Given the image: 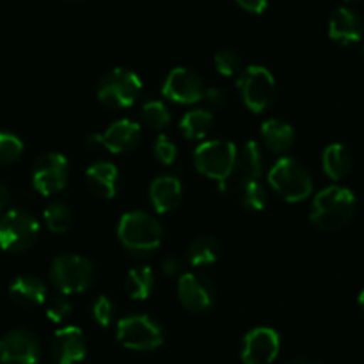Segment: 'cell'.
I'll return each mask as SVG.
<instances>
[{
  "mask_svg": "<svg viewBox=\"0 0 364 364\" xmlns=\"http://www.w3.org/2000/svg\"><path fill=\"white\" fill-rule=\"evenodd\" d=\"M124 288L134 301H146L155 290V272L148 265L135 267L128 272Z\"/></svg>",
  "mask_w": 364,
  "mask_h": 364,
  "instance_id": "obj_24",
  "label": "cell"
},
{
  "mask_svg": "<svg viewBox=\"0 0 364 364\" xmlns=\"http://www.w3.org/2000/svg\"><path fill=\"white\" fill-rule=\"evenodd\" d=\"M91 139L95 144L103 146L107 151L121 155L137 148L141 141V127L135 121L119 119L110 124L103 134L92 135Z\"/></svg>",
  "mask_w": 364,
  "mask_h": 364,
  "instance_id": "obj_15",
  "label": "cell"
},
{
  "mask_svg": "<svg viewBox=\"0 0 364 364\" xmlns=\"http://www.w3.org/2000/svg\"><path fill=\"white\" fill-rule=\"evenodd\" d=\"M87 343L78 327L68 326L57 331L52 338V358L55 364H78L85 359Z\"/></svg>",
  "mask_w": 364,
  "mask_h": 364,
  "instance_id": "obj_16",
  "label": "cell"
},
{
  "mask_svg": "<svg viewBox=\"0 0 364 364\" xmlns=\"http://www.w3.org/2000/svg\"><path fill=\"white\" fill-rule=\"evenodd\" d=\"M238 199L244 208L251 212H262L267 206V188L259 183V180H242Z\"/></svg>",
  "mask_w": 364,
  "mask_h": 364,
  "instance_id": "obj_27",
  "label": "cell"
},
{
  "mask_svg": "<svg viewBox=\"0 0 364 364\" xmlns=\"http://www.w3.org/2000/svg\"><path fill=\"white\" fill-rule=\"evenodd\" d=\"M45 223L52 233H66L73 224L71 210L64 203H52L45 210Z\"/></svg>",
  "mask_w": 364,
  "mask_h": 364,
  "instance_id": "obj_28",
  "label": "cell"
},
{
  "mask_svg": "<svg viewBox=\"0 0 364 364\" xmlns=\"http://www.w3.org/2000/svg\"><path fill=\"white\" fill-rule=\"evenodd\" d=\"M183 199V187L176 176L164 174L153 180L149 187V201L159 213L174 212Z\"/></svg>",
  "mask_w": 364,
  "mask_h": 364,
  "instance_id": "obj_18",
  "label": "cell"
},
{
  "mask_svg": "<svg viewBox=\"0 0 364 364\" xmlns=\"http://www.w3.org/2000/svg\"><path fill=\"white\" fill-rule=\"evenodd\" d=\"M95 279V267L78 255H63L50 267V281L59 294L75 295L87 290Z\"/></svg>",
  "mask_w": 364,
  "mask_h": 364,
  "instance_id": "obj_5",
  "label": "cell"
},
{
  "mask_svg": "<svg viewBox=\"0 0 364 364\" xmlns=\"http://www.w3.org/2000/svg\"><path fill=\"white\" fill-rule=\"evenodd\" d=\"M323 173L334 181H340L350 173L352 156L343 144H329L322 155Z\"/></svg>",
  "mask_w": 364,
  "mask_h": 364,
  "instance_id": "obj_22",
  "label": "cell"
},
{
  "mask_svg": "<svg viewBox=\"0 0 364 364\" xmlns=\"http://www.w3.org/2000/svg\"><path fill=\"white\" fill-rule=\"evenodd\" d=\"M141 116L142 121L148 124L151 130H164V128L169 127L171 123V114L167 110V107L164 105L162 102H156V100H149L142 105L141 110Z\"/></svg>",
  "mask_w": 364,
  "mask_h": 364,
  "instance_id": "obj_29",
  "label": "cell"
},
{
  "mask_svg": "<svg viewBox=\"0 0 364 364\" xmlns=\"http://www.w3.org/2000/svg\"><path fill=\"white\" fill-rule=\"evenodd\" d=\"M117 238L128 252L144 258L159 251L164 240V230L155 217L135 210L121 217Z\"/></svg>",
  "mask_w": 364,
  "mask_h": 364,
  "instance_id": "obj_2",
  "label": "cell"
},
{
  "mask_svg": "<svg viewBox=\"0 0 364 364\" xmlns=\"http://www.w3.org/2000/svg\"><path fill=\"white\" fill-rule=\"evenodd\" d=\"M153 155H155V159L159 160L162 166H173V164L176 162L178 148L169 137L160 135V137H156L155 144H153Z\"/></svg>",
  "mask_w": 364,
  "mask_h": 364,
  "instance_id": "obj_34",
  "label": "cell"
},
{
  "mask_svg": "<svg viewBox=\"0 0 364 364\" xmlns=\"http://www.w3.org/2000/svg\"><path fill=\"white\" fill-rule=\"evenodd\" d=\"M355 205H358L355 194L350 188L331 185L315 196L309 219L313 226L327 233L340 231L354 217Z\"/></svg>",
  "mask_w": 364,
  "mask_h": 364,
  "instance_id": "obj_1",
  "label": "cell"
},
{
  "mask_svg": "<svg viewBox=\"0 0 364 364\" xmlns=\"http://www.w3.org/2000/svg\"><path fill=\"white\" fill-rule=\"evenodd\" d=\"M178 297L187 311L201 315L215 306L217 288L210 277L187 272L178 279Z\"/></svg>",
  "mask_w": 364,
  "mask_h": 364,
  "instance_id": "obj_10",
  "label": "cell"
},
{
  "mask_svg": "<svg viewBox=\"0 0 364 364\" xmlns=\"http://www.w3.org/2000/svg\"><path fill=\"white\" fill-rule=\"evenodd\" d=\"M45 302H46V309H45L46 316H48L50 322L53 323H63L64 320L71 315V309H73L70 299H68V295L64 294H57L50 299L46 297Z\"/></svg>",
  "mask_w": 364,
  "mask_h": 364,
  "instance_id": "obj_31",
  "label": "cell"
},
{
  "mask_svg": "<svg viewBox=\"0 0 364 364\" xmlns=\"http://www.w3.org/2000/svg\"><path fill=\"white\" fill-rule=\"evenodd\" d=\"M259 135L263 139V144L276 155L290 151L295 142V132L291 124L281 119H269L259 128Z\"/></svg>",
  "mask_w": 364,
  "mask_h": 364,
  "instance_id": "obj_21",
  "label": "cell"
},
{
  "mask_svg": "<svg viewBox=\"0 0 364 364\" xmlns=\"http://www.w3.org/2000/svg\"><path fill=\"white\" fill-rule=\"evenodd\" d=\"M162 270H164V274H166V276H169V277L180 276L181 262L178 258H174V256H167V258L164 259V263H162Z\"/></svg>",
  "mask_w": 364,
  "mask_h": 364,
  "instance_id": "obj_37",
  "label": "cell"
},
{
  "mask_svg": "<svg viewBox=\"0 0 364 364\" xmlns=\"http://www.w3.org/2000/svg\"><path fill=\"white\" fill-rule=\"evenodd\" d=\"M7 201H9V192H7V187L4 185V181L0 180V212L6 208Z\"/></svg>",
  "mask_w": 364,
  "mask_h": 364,
  "instance_id": "obj_38",
  "label": "cell"
},
{
  "mask_svg": "<svg viewBox=\"0 0 364 364\" xmlns=\"http://www.w3.org/2000/svg\"><path fill=\"white\" fill-rule=\"evenodd\" d=\"M272 191L287 203H301L313 192V180L309 171L299 160L283 156L274 164L269 173Z\"/></svg>",
  "mask_w": 364,
  "mask_h": 364,
  "instance_id": "obj_3",
  "label": "cell"
},
{
  "mask_svg": "<svg viewBox=\"0 0 364 364\" xmlns=\"http://www.w3.org/2000/svg\"><path fill=\"white\" fill-rule=\"evenodd\" d=\"M39 237V223L27 210L13 208L0 217V249L18 255L36 244Z\"/></svg>",
  "mask_w": 364,
  "mask_h": 364,
  "instance_id": "obj_6",
  "label": "cell"
},
{
  "mask_svg": "<svg viewBox=\"0 0 364 364\" xmlns=\"http://www.w3.org/2000/svg\"><path fill=\"white\" fill-rule=\"evenodd\" d=\"M41 345L31 331L16 329L0 338V364H38Z\"/></svg>",
  "mask_w": 364,
  "mask_h": 364,
  "instance_id": "obj_13",
  "label": "cell"
},
{
  "mask_svg": "<svg viewBox=\"0 0 364 364\" xmlns=\"http://www.w3.org/2000/svg\"><path fill=\"white\" fill-rule=\"evenodd\" d=\"M212 124V112H208L205 109H198L185 114L180 123V130L183 132L185 139H188V141H201V139H205L210 134Z\"/></svg>",
  "mask_w": 364,
  "mask_h": 364,
  "instance_id": "obj_26",
  "label": "cell"
},
{
  "mask_svg": "<svg viewBox=\"0 0 364 364\" xmlns=\"http://www.w3.org/2000/svg\"><path fill=\"white\" fill-rule=\"evenodd\" d=\"M329 38L341 46L358 45L363 39V20L350 7H338L329 18Z\"/></svg>",
  "mask_w": 364,
  "mask_h": 364,
  "instance_id": "obj_17",
  "label": "cell"
},
{
  "mask_svg": "<svg viewBox=\"0 0 364 364\" xmlns=\"http://www.w3.org/2000/svg\"><path fill=\"white\" fill-rule=\"evenodd\" d=\"M213 63H215L217 71H219L223 77H237L242 73V60L238 57L237 52L233 50H220L213 57Z\"/></svg>",
  "mask_w": 364,
  "mask_h": 364,
  "instance_id": "obj_32",
  "label": "cell"
},
{
  "mask_svg": "<svg viewBox=\"0 0 364 364\" xmlns=\"http://www.w3.org/2000/svg\"><path fill=\"white\" fill-rule=\"evenodd\" d=\"M46 295H48V291H46L45 283L34 276L16 277L9 287V297L16 304L25 306V308L41 306L46 301Z\"/></svg>",
  "mask_w": 364,
  "mask_h": 364,
  "instance_id": "obj_20",
  "label": "cell"
},
{
  "mask_svg": "<svg viewBox=\"0 0 364 364\" xmlns=\"http://www.w3.org/2000/svg\"><path fill=\"white\" fill-rule=\"evenodd\" d=\"M281 348L277 331L270 327H256L249 331L240 345V359L244 364H272Z\"/></svg>",
  "mask_w": 364,
  "mask_h": 364,
  "instance_id": "obj_12",
  "label": "cell"
},
{
  "mask_svg": "<svg viewBox=\"0 0 364 364\" xmlns=\"http://www.w3.org/2000/svg\"><path fill=\"white\" fill-rule=\"evenodd\" d=\"M242 180H259L263 174V155L262 148L256 141H249L242 146L237 155V167Z\"/></svg>",
  "mask_w": 364,
  "mask_h": 364,
  "instance_id": "obj_23",
  "label": "cell"
},
{
  "mask_svg": "<svg viewBox=\"0 0 364 364\" xmlns=\"http://www.w3.org/2000/svg\"><path fill=\"white\" fill-rule=\"evenodd\" d=\"M116 338L121 347L135 352L156 350L164 343V331L148 315H130L117 322Z\"/></svg>",
  "mask_w": 364,
  "mask_h": 364,
  "instance_id": "obj_9",
  "label": "cell"
},
{
  "mask_svg": "<svg viewBox=\"0 0 364 364\" xmlns=\"http://www.w3.org/2000/svg\"><path fill=\"white\" fill-rule=\"evenodd\" d=\"M363 59H364V43H363Z\"/></svg>",
  "mask_w": 364,
  "mask_h": 364,
  "instance_id": "obj_42",
  "label": "cell"
},
{
  "mask_svg": "<svg viewBox=\"0 0 364 364\" xmlns=\"http://www.w3.org/2000/svg\"><path fill=\"white\" fill-rule=\"evenodd\" d=\"M203 98L210 103V107H215V109H219V107H223L224 103H226V95H224L223 89H219V87L206 89L205 95H203Z\"/></svg>",
  "mask_w": 364,
  "mask_h": 364,
  "instance_id": "obj_36",
  "label": "cell"
},
{
  "mask_svg": "<svg viewBox=\"0 0 364 364\" xmlns=\"http://www.w3.org/2000/svg\"><path fill=\"white\" fill-rule=\"evenodd\" d=\"M141 91L142 82L139 75L124 68H116L103 75L96 89V96L100 103L109 109H127L137 102Z\"/></svg>",
  "mask_w": 364,
  "mask_h": 364,
  "instance_id": "obj_7",
  "label": "cell"
},
{
  "mask_svg": "<svg viewBox=\"0 0 364 364\" xmlns=\"http://www.w3.org/2000/svg\"><path fill=\"white\" fill-rule=\"evenodd\" d=\"M284 364H320V363H311V361H302V359H294V361H288Z\"/></svg>",
  "mask_w": 364,
  "mask_h": 364,
  "instance_id": "obj_40",
  "label": "cell"
},
{
  "mask_svg": "<svg viewBox=\"0 0 364 364\" xmlns=\"http://www.w3.org/2000/svg\"><path fill=\"white\" fill-rule=\"evenodd\" d=\"M92 318L100 327H109L114 322V315H116V308L114 302L110 301L107 295H100L95 302H92Z\"/></svg>",
  "mask_w": 364,
  "mask_h": 364,
  "instance_id": "obj_33",
  "label": "cell"
},
{
  "mask_svg": "<svg viewBox=\"0 0 364 364\" xmlns=\"http://www.w3.org/2000/svg\"><path fill=\"white\" fill-rule=\"evenodd\" d=\"M23 153V142L11 132H0V164H13Z\"/></svg>",
  "mask_w": 364,
  "mask_h": 364,
  "instance_id": "obj_30",
  "label": "cell"
},
{
  "mask_svg": "<svg viewBox=\"0 0 364 364\" xmlns=\"http://www.w3.org/2000/svg\"><path fill=\"white\" fill-rule=\"evenodd\" d=\"M358 304H359V308H361V311H363V315H364V290L361 291V294H359Z\"/></svg>",
  "mask_w": 364,
  "mask_h": 364,
  "instance_id": "obj_39",
  "label": "cell"
},
{
  "mask_svg": "<svg viewBox=\"0 0 364 364\" xmlns=\"http://www.w3.org/2000/svg\"><path fill=\"white\" fill-rule=\"evenodd\" d=\"M70 176V162L63 153H46L32 169V185L43 196H52L63 191Z\"/></svg>",
  "mask_w": 364,
  "mask_h": 364,
  "instance_id": "obj_11",
  "label": "cell"
},
{
  "mask_svg": "<svg viewBox=\"0 0 364 364\" xmlns=\"http://www.w3.org/2000/svg\"><path fill=\"white\" fill-rule=\"evenodd\" d=\"M162 95L178 105H192L203 100L205 87L196 71L188 68H174L164 80Z\"/></svg>",
  "mask_w": 364,
  "mask_h": 364,
  "instance_id": "obj_14",
  "label": "cell"
},
{
  "mask_svg": "<svg viewBox=\"0 0 364 364\" xmlns=\"http://www.w3.org/2000/svg\"><path fill=\"white\" fill-rule=\"evenodd\" d=\"M237 87L240 89L244 105L255 114L265 112L276 102V78L263 66L245 68L238 77Z\"/></svg>",
  "mask_w": 364,
  "mask_h": 364,
  "instance_id": "obj_8",
  "label": "cell"
},
{
  "mask_svg": "<svg viewBox=\"0 0 364 364\" xmlns=\"http://www.w3.org/2000/svg\"><path fill=\"white\" fill-rule=\"evenodd\" d=\"M347 2H359V0H347Z\"/></svg>",
  "mask_w": 364,
  "mask_h": 364,
  "instance_id": "obj_41",
  "label": "cell"
},
{
  "mask_svg": "<svg viewBox=\"0 0 364 364\" xmlns=\"http://www.w3.org/2000/svg\"><path fill=\"white\" fill-rule=\"evenodd\" d=\"M238 149L233 142L223 141H206L196 148L194 164L196 169L206 178L219 181L220 187L230 180L231 174L237 167Z\"/></svg>",
  "mask_w": 364,
  "mask_h": 364,
  "instance_id": "obj_4",
  "label": "cell"
},
{
  "mask_svg": "<svg viewBox=\"0 0 364 364\" xmlns=\"http://www.w3.org/2000/svg\"><path fill=\"white\" fill-rule=\"evenodd\" d=\"M85 183L98 198L112 199L119 187V173L114 164L96 162L85 171Z\"/></svg>",
  "mask_w": 364,
  "mask_h": 364,
  "instance_id": "obj_19",
  "label": "cell"
},
{
  "mask_svg": "<svg viewBox=\"0 0 364 364\" xmlns=\"http://www.w3.org/2000/svg\"><path fill=\"white\" fill-rule=\"evenodd\" d=\"M220 247L215 238L199 237L187 247V259L192 267H208L219 259Z\"/></svg>",
  "mask_w": 364,
  "mask_h": 364,
  "instance_id": "obj_25",
  "label": "cell"
},
{
  "mask_svg": "<svg viewBox=\"0 0 364 364\" xmlns=\"http://www.w3.org/2000/svg\"><path fill=\"white\" fill-rule=\"evenodd\" d=\"M237 4L245 13L251 14H262L269 7V0H237Z\"/></svg>",
  "mask_w": 364,
  "mask_h": 364,
  "instance_id": "obj_35",
  "label": "cell"
}]
</instances>
